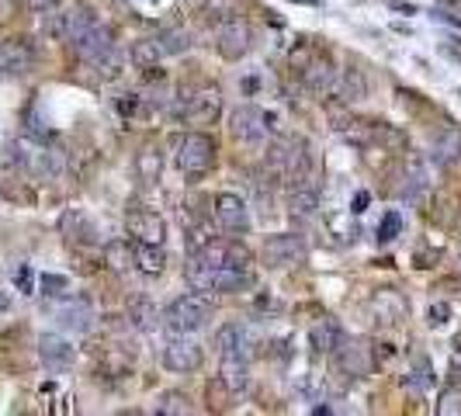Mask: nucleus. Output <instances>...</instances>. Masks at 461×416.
<instances>
[{
  "mask_svg": "<svg viewBox=\"0 0 461 416\" xmlns=\"http://www.w3.org/2000/svg\"><path fill=\"white\" fill-rule=\"evenodd\" d=\"M222 385L229 392H243L250 385V358L247 354H222Z\"/></svg>",
  "mask_w": 461,
  "mask_h": 416,
  "instance_id": "aec40b11",
  "label": "nucleus"
},
{
  "mask_svg": "<svg viewBox=\"0 0 461 416\" xmlns=\"http://www.w3.org/2000/svg\"><path fill=\"white\" fill-rule=\"evenodd\" d=\"M25 4H28L35 14H45V11H56V7H59V0H25Z\"/></svg>",
  "mask_w": 461,
  "mask_h": 416,
  "instance_id": "37998d69",
  "label": "nucleus"
},
{
  "mask_svg": "<svg viewBox=\"0 0 461 416\" xmlns=\"http://www.w3.org/2000/svg\"><path fill=\"white\" fill-rule=\"evenodd\" d=\"M211 267H250V250L240 240H211L198 250Z\"/></svg>",
  "mask_w": 461,
  "mask_h": 416,
  "instance_id": "2eb2a0df",
  "label": "nucleus"
},
{
  "mask_svg": "<svg viewBox=\"0 0 461 416\" xmlns=\"http://www.w3.org/2000/svg\"><path fill=\"white\" fill-rule=\"evenodd\" d=\"M63 14H66V39H77V35H84L87 28L97 21V14H94L87 4H73V7H66Z\"/></svg>",
  "mask_w": 461,
  "mask_h": 416,
  "instance_id": "c756f323",
  "label": "nucleus"
},
{
  "mask_svg": "<svg viewBox=\"0 0 461 416\" xmlns=\"http://www.w3.org/2000/svg\"><path fill=\"white\" fill-rule=\"evenodd\" d=\"M215 219H219V226H222L226 233H233V236L250 233V205H247L240 195L222 191V195L215 198Z\"/></svg>",
  "mask_w": 461,
  "mask_h": 416,
  "instance_id": "9b49d317",
  "label": "nucleus"
},
{
  "mask_svg": "<svg viewBox=\"0 0 461 416\" xmlns=\"http://www.w3.org/2000/svg\"><path fill=\"white\" fill-rule=\"evenodd\" d=\"M32 63H35V52H32V45L25 39L0 42V83L28 73Z\"/></svg>",
  "mask_w": 461,
  "mask_h": 416,
  "instance_id": "4468645a",
  "label": "nucleus"
},
{
  "mask_svg": "<svg viewBox=\"0 0 461 416\" xmlns=\"http://www.w3.org/2000/svg\"><path fill=\"white\" fill-rule=\"evenodd\" d=\"M56 323L63 333H90L94 330V305L87 298H70L56 309Z\"/></svg>",
  "mask_w": 461,
  "mask_h": 416,
  "instance_id": "f3484780",
  "label": "nucleus"
},
{
  "mask_svg": "<svg viewBox=\"0 0 461 416\" xmlns=\"http://www.w3.org/2000/svg\"><path fill=\"white\" fill-rule=\"evenodd\" d=\"M430 385H434V365L426 358H417L410 365V372H406V389L410 392H426Z\"/></svg>",
  "mask_w": 461,
  "mask_h": 416,
  "instance_id": "7c9ffc66",
  "label": "nucleus"
},
{
  "mask_svg": "<svg viewBox=\"0 0 461 416\" xmlns=\"http://www.w3.org/2000/svg\"><path fill=\"white\" fill-rule=\"evenodd\" d=\"M448 320H451V305H448V302H434L430 312H426V323H430V327H444Z\"/></svg>",
  "mask_w": 461,
  "mask_h": 416,
  "instance_id": "79ce46f5",
  "label": "nucleus"
},
{
  "mask_svg": "<svg viewBox=\"0 0 461 416\" xmlns=\"http://www.w3.org/2000/svg\"><path fill=\"white\" fill-rule=\"evenodd\" d=\"M437 413L441 416H461V389H448L437 399Z\"/></svg>",
  "mask_w": 461,
  "mask_h": 416,
  "instance_id": "58836bf2",
  "label": "nucleus"
},
{
  "mask_svg": "<svg viewBox=\"0 0 461 416\" xmlns=\"http://www.w3.org/2000/svg\"><path fill=\"white\" fill-rule=\"evenodd\" d=\"M202 361H205V351H202V343L188 340V333H173V336H170V343L164 347V365H167L170 372H177V374L198 372V368H202Z\"/></svg>",
  "mask_w": 461,
  "mask_h": 416,
  "instance_id": "6e6552de",
  "label": "nucleus"
},
{
  "mask_svg": "<svg viewBox=\"0 0 461 416\" xmlns=\"http://www.w3.org/2000/svg\"><path fill=\"white\" fill-rule=\"evenodd\" d=\"M66 289H70V281L63 274H42V295L56 298V295H63Z\"/></svg>",
  "mask_w": 461,
  "mask_h": 416,
  "instance_id": "a19ab883",
  "label": "nucleus"
},
{
  "mask_svg": "<svg viewBox=\"0 0 461 416\" xmlns=\"http://www.w3.org/2000/svg\"><path fill=\"white\" fill-rule=\"evenodd\" d=\"M399 233H403V215H399V212H388V215L381 219V226H378V243H392Z\"/></svg>",
  "mask_w": 461,
  "mask_h": 416,
  "instance_id": "4c0bfd02",
  "label": "nucleus"
},
{
  "mask_svg": "<svg viewBox=\"0 0 461 416\" xmlns=\"http://www.w3.org/2000/svg\"><path fill=\"white\" fill-rule=\"evenodd\" d=\"M70 49H73V56H77L81 63L94 66V63H101L104 56L115 52V32H111L108 25H101V21H94L84 35L70 39Z\"/></svg>",
  "mask_w": 461,
  "mask_h": 416,
  "instance_id": "39448f33",
  "label": "nucleus"
},
{
  "mask_svg": "<svg viewBox=\"0 0 461 416\" xmlns=\"http://www.w3.org/2000/svg\"><path fill=\"white\" fill-rule=\"evenodd\" d=\"M288 212L295 219H312L319 212V188L316 184H298L288 195Z\"/></svg>",
  "mask_w": 461,
  "mask_h": 416,
  "instance_id": "b1692460",
  "label": "nucleus"
},
{
  "mask_svg": "<svg viewBox=\"0 0 461 416\" xmlns=\"http://www.w3.org/2000/svg\"><path fill=\"white\" fill-rule=\"evenodd\" d=\"M334 94L343 101V104H361V101L368 97V81H365V73H361L357 66H343V70L336 73Z\"/></svg>",
  "mask_w": 461,
  "mask_h": 416,
  "instance_id": "a211bd4d",
  "label": "nucleus"
},
{
  "mask_svg": "<svg viewBox=\"0 0 461 416\" xmlns=\"http://www.w3.org/2000/svg\"><path fill=\"white\" fill-rule=\"evenodd\" d=\"M7 305H11V302H7V295H4V291H0V316H4V312H7Z\"/></svg>",
  "mask_w": 461,
  "mask_h": 416,
  "instance_id": "a18cd8bd",
  "label": "nucleus"
},
{
  "mask_svg": "<svg viewBox=\"0 0 461 416\" xmlns=\"http://www.w3.org/2000/svg\"><path fill=\"white\" fill-rule=\"evenodd\" d=\"M372 143H381L388 150H406V135L385 122H372Z\"/></svg>",
  "mask_w": 461,
  "mask_h": 416,
  "instance_id": "f704fd0d",
  "label": "nucleus"
},
{
  "mask_svg": "<svg viewBox=\"0 0 461 416\" xmlns=\"http://www.w3.org/2000/svg\"><path fill=\"white\" fill-rule=\"evenodd\" d=\"M229 132H233V139L243 143V146H264V139H267V119H264L260 108L240 104V108L229 115Z\"/></svg>",
  "mask_w": 461,
  "mask_h": 416,
  "instance_id": "1a4fd4ad",
  "label": "nucleus"
},
{
  "mask_svg": "<svg viewBox=\"0 0 461 416\" xmlns=\"http://www.w3.org/2000/svg\"><path fill=\"white\" fill-rule=\"evenodd\" d=\"M309 340H312V351H316V354H334L336 343L343 340V330H340V323H336V320H323V323H316V327H312Z\"/></svg>",
  "mask_w": 461,
  "mask_h": 416,
  "instance_id": "a878e982",
  "label": "nucleus"
},
{
  "mask_svg": "<svg viewBox=\"0 0 461 416\" xmlns=\"http://www.w3.org/2000/svg\"><path fill=\"white\" fill-rule=\"evenodd\" d=\"M458 271H461V257H458Z\"/></svg>",
  "mask_w": 461,
  "mask_h": 416,
  "instance_id": "49530a36",
  "label": "nucleus"
},
{
  "mask_svg": "<svg viewBox=\"0 0 461 416\" xmlns=\"http://www.w3.org/2000/svg\"><path fill=\"white\" fill-rule=\"evenodd\" d=\"M430 191V166L419 153H410L406 157V170H403V184H399V198L406 205H419Z\"/></svg>",
  "mask_w": 461,
  "mask_h": 416,
  "instance_id": "f8f14e48",
  "label": "nucleus"
},
{
  "mask_svg": "<svg viewBox=\"0 0 461 416\" xmlns=\"http://www.w3.org/2000/svg\"><path fill=\"white\" fill-rule=\"evenodd\" d=\"M298 73H302V83H305V90L309 94H316V97H327V94H334V83H336V70L334 59L330 56H309L302 66H298Z\"/></svg>",
  "mask_w": 461,
  "mask_h": 416,
  "instance_id": "9d476101",
  "label": "nucleus"
},
{
  "mask_svg": "<svg viewBox=\"0 0 461 416\" xmlns=\"http://www.w3.org/2000/svg\"><path fill=\"white\" fill-rule=\"evenodd\" d=\"M59 229L66 233V240H77V243H94V240H97L94 226L87 222V215H81V212H66V215L59 219Z\"/></svg>",
  "mask_w": 461,
  "mask_h": 416,
  "instance_id": "c85d7f7f",
  "label": "nucleus"
},
{
  "mask_svg": "<svg viewBox=\"0 0 461 416\" xmlns=\"http://www.w3.org/2000/svg\"><path fill=\"white\" fill-rule=\"evenodd\" d=\"M177 170L188 173V177H202L211 164H215V143H211L205 132H191L177 143Z\"/></svg>",
  "mask_w": 461,
  "mask_h": 416,
  "instance_id": "f03ea898",
  "label": "nucleus"
},
{
  "mask_svg": "<svg viewBox=\"0 0 461 416\" xmlns=\"http://www.w3.org/2000/svg\"><path fill=\"white\" fill-rule=\"evenodd\" d=\"M211 320V298L205 291H191V295H181V298H173L167 309H164V316H160V323L167 327V333H195L202 330L205 323Z\"/></svg>",
  "mask_w": 461,
  "mask_h": 416,
  "instance_id": "f257e3e1",
  "label": "nucleus"
},
{
  "mask_svg": "<svg viewBox=\"0 0 461 416\" xmlns=\"http://www.w3.org/2000/svg\"><path fill=\"white\" fill-rule=\"evenodd\" d=\"M177 115L188 125H202V128H205V125H215L219 115H222V94H219L215 87H202V90H195V94L188 97V104L177 108Z\"/></svg>",
  "mask_w": 461,
  "mask_h": 416,
  "instance_id": "0eeeda50",
  "label": "nucleus"
},
{
  "mask_svg": "<svg viewBox=\"0 0 461 416\" xmlns=\"http://www.w3.org/2000/svg\"><path fill=\"white\" fill-rule=\"evenodd\" d=\"M128 320H132L135 330H153V327L160 323V312H157V305H150V302L142 298V302H135V305L128 309Z\"/></svg>",
  "mask_w": 461,
  "mask_h": 416,
  "instance_id": "473e14b6",
  "label": "nucleus"
},
{
  "mask_svg": "<svg viewBox=\"0 0 461 416\" xmlns=\"http://www.w3.org/2000/svg\"><path fill=\"white\" fill-rule=\"evenodd\" d=\"M430 160L441 166H451L455 160H461V128H444V132L434 139Z\"/></svg>",
  "mask_w": 461,
  "mask_h": 416,
  "instance_id": "412c9836",
  "label": "nucleus"
},
{
  "mask_svg": "<svg viewBox=\"0 0 461 416\" xmlns=\"http://www.w3.org/2000/svg\"><path fill=\"white\" fill-rule=\"evenodd\" d=\"M94 70H97L104 81H115V77H122V56H119V49H115L111 56H104L101 63H94Z\"/></svg>",
  "mask_w": 461,
  "mask_h": 416,
  "instance_id": "ea45409f",
  "label": "nucleus"
},
{
  "mask_svg": "<svg viewBox=\"0 0 461 416\" xmlns=\"http://www.w3.org/2000/svg\"><path fill=\"white\" fill-rule=\"evenodd\" d=\"M365 205H368V195H357V202H354V212H365Z\"/></svg>",
  "mask_w": 461,
  "mask_h": 416,
  "instance_id": "c03bdc74",
  "label": "nucleus"
},
{
  "mask_svg": "<svg viewBox=\"0 0 461 416\" xmlns=\"http://www.w3.org/2000/svg\"><path fill=\"white\" fill-rule=\"evenodd\" d=\"M39 358L49 372H70L77 361V347L59 333H45L39 336Z\"/></svg>",
  "mask_w": 461,
  "mask_h": 416,
  "instance_id": "ddd939ff",
  "label": "nucleus"
},
{
  "mask_svg": "<svg viewBox=\"0 0 461 416\" xmlns=\"http://www.w3.org/2000/svg\"><path fill=\"white\" fill-rule=\"evenodd\" d=\"M298 392L305 396V399H312V403H323V396H327V385H323V374H305L302 381H298Z\"/></svg>",
  "mask_w": 461,
  "mask_h": 416,
  "instance_id": "e433bc0d",
  "label": "nucleus"
},
{
  "mask_svg": "<svg viewBox=\"0 0 461 416\" xmlns=\"http://www.w3.org/2000/svg\"><path fill=\"white\" fill-rule=\"evenodd\" d=\"M406 309H410L406 298L392 289L375 291V298H372V312H375L378 323H385V327H396V323L406 316Z\"/></svg>",
  "mask_w": 461,
  "mask_h": 416,
  "instance_id": "6ab92c4d",
  "label": "nucleus"
},
{
  "mask_svg": "<svg viewBox=\"0 0 461 416\" xmlns=\"http://www.w3.org/2000/svg\"><path fill=\"white\" fill-rule=\"evenodd\" d=\"M305 260H309L305 236H298V233L267 236V243H264V264L267 267H295V264H305Z\"/></svg>",
  "mask_w": 461,
  "mask_h": 416,
  "instance_id": "20e7f679",
  "label": "nucleus"
},
{
  "mask_svg": "<svg viewBox=\"0 0 461 416\" xmlns=\"http://www.w3.org/2000/svg\"><path fill=\"white\" fill-rule=\"evenodd\" d=\"M153 42H157V49H160V56H164V59H167V56H184V52L191 49V32H188V28H181V25H173V28L157 32Z\"/></svg>",
  "mask_w": 461,
  "mask_h": 416,
  "instance_id": "393cba45",
  "label": "nucleus"
},
{
  "mask_svg": "<svg viewBox=\"0 0 461 416\" xmlns=\"http://www.w3.org/2000/svg\"><path fill=\"white\" fill-rule=\"evenodd\" d=\"M330 358H334L336 372L343 374V378H350V381L368 378V374H372V365H375L368 343H365V340H347V336L336 343V351Z\"/></svg>",
  "mask_w": 461,
  "mask_h": 416,
  "instance_id": "7ed1b4c3",
  "label": "nucleus"
},
{
  "mask_svg": "<svg viewBox=\"0 0 461 416\" xmlns=\"http://www.w3.org/2000/svg\"><path fill=\"white\" fill-rule=\"evenodd\" d=\"M126 226H128V233H132L135 243H164V236H167L164 219H160L157 212H150V208H135V212H128Z\"/></svg>",
  "mask_w": 461,
  "mask_h": 416,
  "instance_id": "dca6fc26",
  "label": "nucleus"
},
{
  "mask_svg": "<svg viewBox=\"0 0 461 416\" xmlns=\"http://www.w3.org/2000/svg\"><path fill=\"white\" fill-rule=\"evenodd\" d=\"M215 351L219 354H247V330L240 323H226L215 333Z\"/></svg>",
  "mask_w": 461,
  "mask_h": 416,
  "instance_id": "cd10ccee",
  "label": "nucleus"
},
{
  "mask_svg": "<svg viewBox=\"0 0 461 416\" xmlns=\"http://www.w3.org/2000/svg\"><path fill=\"white\" fill-rule=\"evenodd\" d=\"M160 170H164V157H160L157 146H142V150L135 153V177H139L142 184H157Z\"/></svg>",
  "mask_w": 461,
  "mask_h": 416,
  "instance_id": "bb28decb",
  "label": "nucleus"
},
{
  "mask_svg": "<svg viewBox=\"0 0 461 416\" xmlns=\"http://www.w3.org/2000/svg\"><path fill=\"white\" fill-rule=\"evenodd\" d=\"M128 56H132V63H135L139 70H157V63L164 59V56H160V49H157V42H153V39L135 42Z\"/></svg>",
  "mask_w": 461,
  "mask_h": 416,
  "instance_id": "2f4dec72",
  "label": "nucleus"
},
{
  "mask_svg": "<svg viewBox=\"0 0 461 416\" xmlns=\"http://www.w3.org/2000/svg\"><path fill=\"white\" fill-rule=\"evenodd\" d=\"M250 45H253V32L243 18H226V21L219 25V32H215V49H219L222 59L240 63V59L250 52Z\"/></svg>",
  "mask_w": 461,
  "mask_h": 416,
  "instance_id": "423d86ee",
  "label": "nucleus"
},
{
  "mask_svg": "<svg viewBox=\"0 0 461 416\" xmlns=\"http://www.w3.org/2000/svg\"><path fill=\"white\" fill-rule=\"evenodd\" d=\"M104 260H108L115 271H126L128 264H132V247H128V240L108 243V247H104Z\"/></svg>",
  "mask_w": 461,
  "mask_h": 416,
  "instance_id": "c9c22d12",
  "label": "nucleus"
},
{
  "mask_svg": "<svg viewBox=\"0 0 461 416\" xmlns=\"http://www.w3.org/2000/svg\"><path fill=\"white\" fill-rule=\"evenodd\" d=\"M250 285H253L250 267H215V274H211V291L233 295V291H247Z\"/></svg>",
  "mask_w": 461,
  "mask_h": 416,
  "instance_id": "4be33fe9",
  "label": "nucleus"
},
{
  "mask_svg": "<svg viewBox=\"0 0 461 416\" xmlns=\"http://www.w3.org/2000/svg\"><path fill=\"white\" fill-rule=\"evenodd\" d=\"M157 413H164V416H188V413H191V399H188L184 392H164V396L157 399Z\"/></svg>",
  "mask_w": 461,
  "mask_h": 416,
  "instance_id": "72a5a7b5",
  "label": "nucleus"
},
{
  "mask_svg": "<svg viewBox=\"0 0 461 416\" xmlns=\"http://www.w3.org/2000/svg\"><path fill=\"white\" fill-rule=\"evenodd\" d=\"M132 264L142 271V274H160L164 264H167V253H164V243H135L132 247Z\"/></svg>",
  "mask_w": 461,
  "mask_h": 416,
  "instance_id": "5701e85b",
  "label": "nucleus"
}]
</instances>
